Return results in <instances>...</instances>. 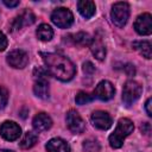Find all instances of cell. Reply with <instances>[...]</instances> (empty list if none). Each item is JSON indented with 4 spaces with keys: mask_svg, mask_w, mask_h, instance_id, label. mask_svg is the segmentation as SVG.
Segmentation results:
<instances>
[{
    "mask_svg": "<svg viewBox=\"0 0 152 152\" xmlns=\"http://www.w3.org/2000/svg\"><path fill=\"white\" fill-rule=\"evenodd\" d=\"M40 56L43 57L48 71L53 77L65 82V81H70L75 76L76 68L72 64V62L65 56H62L59 53H44V52H40Z\"/></svg>",
    "mask_w": 152,
    "mask_h": 152,
    "instance_id": "obj_1",
    "label": "cell"
},
{
    "mask_svg": "<svg viewBox=\"0 0 152 152\" xmlns=\"http://www.w3.org/2000/svg\"><path fill=\"white\" fill-rule=\"evenodd\" d=\"M134 129L133 122L127 118H121L118 121V126L115 131L109 135V145L113 148H119L122 146L124 140L126 137H128Z\"/></svg>",
    "mask_w": 152,
    "mask_h": 152,
    "instance_id": "obj_2",
    "label": "cell"
},
{
    "mask_svg": "<svg viewBox=\"0 0 152 152\" xmlns=\"http://www.w3.org/2000/svg\"><path fill=\"white\" fill-rule=\"evenodd\" d=\"M112 21L118 26V27H124L127 23V19L129 17V6L127 2H116L112 7L110 12Z\"/></svg>",
    "mask_w": 152,
    "mask_h": 152,
    "instance_id": "obj_3",
    "label": "cell"
},
{
    "mask_svg": "<svg viewBox=\"0 0 152 152\" xmlns=\"http://www.w3.org/2000/svg\"><path fill=\"white\" fill-rule=\"evenodd\" d=\"M142 88L135 81H127L122 89V101L126 106L133 104L141 95Z\"/></svg>",
    "mask_w": 152,
    "mask_h": 152,
    "instance_id": "obj_4",
    "label": "cell"
},
{
    "mask_svg": "<svg viewBox=\"0 0 152 152\" xmlns=\"http://www.w3.org/2000/svg\"><path fill=\"white\" fill-rule=\"evenodd\" d=\"M51 21L61 28H68L74 23V15L70 10L65 7H59L51 13Z\"/></svg>",
    "mask_w": 152,
    "mask_h": 152,
    "instance_id": "obj_5",
    "label": "cell"
},
{
    "mask_svg": "<svg viewBox=\"0 0 152 152\" xmlns=\"http://www.w3.org/2000/svg\"><path fill=\"white\" fill-rule=\"evenodd\" d=\"M65 120H66V126L68 128L70 129V132L75 133V134H81L84 132L86 129V124L83 121V119L81 118V115L74 110V109H70L68 113H66V116H65Z\"/></svg>",
    "mask_w": 152,
    "mask_h": 152,
    "instance_id": "obj_6",
    "label": "cell"
},
{
    "mask_svg": "<svg viewBox=\"0 0 152 152\" xmlns=\"http://www.w3.org/2000/svg\"><path fill=\"white\" fill-rule=\"evenodd\" d=\"M7 63L15 69H23L28 63V56L24 50H13L7 55Z\"/></svg>",
    "mask_w": 152,
    "mask_h": 152,
    "instance_id": "obj_7",
    "label": "cell"
},
{
    "mask_svg": "<svg viewBox=\"0 0 152 152\" xmlns=\"http://www.w3.org/2000/svg\"><path fill=\"white\" fill-rule=\"evenodd\" d=\"M0 134L4 139L8 141H14L20 137L21 129L14 121H5L0 126Z\"/></svg>",
    "mask_w": 152,
    "mask_h": 152,
    "instance_id": "obj_8",
    "label": "cell"
},
{
    "mask_svg": "<svg viewBox=\"0 0 152 152\" xmlns=\"http://www.w3.org/2000/svg\"><path fill=\"white\" fill-rule=\"evenodd\" d=\"M135 31L141 36H148L152 32V17L150 13L140 14L134 23Z\"/></svg>",
    "mask_w": 152,
    "mask_h": 152,
    "instance_id": "obj_9",
    "label": "cell"
},
{
    "mask_svg": "<svg viewBox=\"0 0 152 152\" xmlns=\"http://www.w3.org/2000/svg\"><path fill=\"white\" fill-rule=\"evenodd\" d=\"M90 121L99 129H108L113 124L110 115L103 110H95L90 116Z\"/></svg>",
    "mask_w": 152,
    "mask_h": 152,
    "instance_id": "obj_10",
    "label": "cell"
},
{
    "mask_svg": "<svg viewBox=\"0 0 152 152\" xmlns=\"http://www.w3.org/2000/svg\"><path fill=\"white\" fill-rule=\"evenodd\" d=\"M94 94L97 99H100L102 101H108L114 96L115 89H114V86L109 81H101L96 86Z\"/></svg>",
    "mask_w": 152,
    "mask_h": 152,
    "instance_id": "obj_11",
    "label": "cell"
},
{
    "mask_svg": "<svg viewBox=\"0 0 152 152\" xmlns=\"http://www.w3.org/2000/svg\"><path fill=\"white\" fill-rule=\"evenodd\" d=\"M34 20H36L34 14H33L31 11L25 10L21 14H19V15L14 19V21H13V24H12V31H14V30H20L21 27L27 26V25H32V24L34 23Z\"/></svg>",
    "mask_w": 152,
    "mask_h": 152,
    "instance_id": "obj_12",
    "label": "cell"
},
{
    "mask_svg": "<svg viewBox=\"0 0 152 152\" xmlns=\"http://www.w3.org/2000/svg\"><path fill=\"white\" fill-rule=\"evenodd\" d=\"M32 126L36 132H44L48 131L52 126V120L46 113H38L32 121Z\"/></svg>",
    "mask_w": 152,
    "mask_h": 152,
    "instance_id": "obj_13",
    "label": "cell"
},
{
    "mask_svg": "<svg viewBox=\"0 0 152 152\" xmlns=\"http://www.w3.org/2000/svg\"><path fill=\"white\" fill-rule=\"evenodd\" d=\"M45 148L48 152H70L69 144L61 138H53L49 140Z\"/></svg>",
    "mask_w": 152,
    "mask_h": 152,
    "instance_id": "obj_14",
    "label": "cell"
},
{
    "mask_svg": "<svg viewBox=\"0 0 152 152\" xmlns=\"http://www.w3.org/2000/svg\"><path fill=\"white\" fill-rule=\"evenodd\" d=\"M77 8H78V12L81 13V15L84 17L86 19L91 18L95 13V4L90 0L78 1L77 2Z\"/></svg>",
    "mask_w": 152,
    "mask_h": 152,
    "instance_id": "obj_15",
    "label": "cell"
},
{
    "mask_svg": "<svg viewBox=\"0 0 152 152\" xmlns=\"http://www.w3.org/2000/svg\"><path fill=\"white\" fill-rule=\"evenodd\" d=\"M33 93L36 96L40 99H48L50 90H49V83L48 81H36L33 86Z\"/></svg>",
    "mask_w": 152,
    "mask_h": 152,
    "instance_id": "obj_16",
    "label": "cell"
},
{
    "mask_svg": "<svg viewBox=\"0 0 152 152\" xmlns=\"http://www.w3.org/2000/svg\"><path fill=\"white\" fill-rule=\"evenodd\" d=\"M90 50L93 52V55L99 59V61H102L106 57V48L104 45L101 43V40L99 39H94L90 44Z\"/></svg>",
    "mask_w": 152,
    "mask_h": 152,
    "instance_id": "obj_17",
    "label": "cell"
},
{
    "mask_svg": "<svg viewBox=\"0 0 152 152\" xmlns=\"http://www.w3.org/2000/svg\"><path fill=\"white\" fill-rule=\"evenodd\" d=\"M133 48L135 50H138L145 58L150 59L152 57L151 55V43L148 40H139V42H134L133 43Z\"/></svg>",
    "mask_w": 152,
    "mask_h": 152,
    "instance_id": "obj_18",
    "label": "cell"
},
{
    "mask_svg": "<svg viewBox=\"0 0 152 152\" xmlns=\"http://www.w3.org/2000/svg\"><path fill=\"white\" fill-rule=\"evenodd\" d=\"M37 37L43 42H49L53 36V30L48 24H42L37 28Z\"/></svg>",
    "mask_w": 152,
    "mask_h": 152,
    "instance_id": "obj_19",
    "label": "cell"
},
{
    "mask_svg": "<svg viewBox=\"0 0 152 152\" xmlns=\"http://www.w3.org/2000/svg\"><path fill=\"white\" fill-rule=\"evenodd\" d=\"M37 140H38V137H37L36 133H33V132H26L25 135L23 137V139L20 140L19 145H20L21 148L28 150V148H31L32 146L36 145Z\"/></svg>",
    "mask_w": 152,
    "mask_h": 152,
    "instance_id": "obj_20",
    "label": "cell"
},
{
    "mask_svg": "<svg viewBox=\"0 0 152 152\" xmlns=\"http://www.w3.org/2000/svg\"><path fill=\"white\" fill-rule=\"evenodd\" d=\"M74 42L78 45L84 46V45H90L93 42V38L86 32H78L74 36Z\"/></svg>",
    "mask_w": 152,
    "mask_h": 152,
    "instance_id": "obj_21",
    "label": "cell"
},
{
    "mask_svg": "<svg viewBox=\"0 0 152 152\" xmlns=\"http://www.w3.org/2000/svg\"><path fill=\"white\" fill-rule=\"evenodd\" d=\"M101 148L100 142L95 139H88L83 142V150L84 152H99Z\"/></svg>",
    "mask_w": 152,
    "mask_h": 152,
    "instance_id": "obj_22",
    "label": "cell"
},
{
    "mask_svg": "<svg viewBox=\"0 0 152 152\" xmlns=\"http://www.w3.org/2000/svg\"><path fill=\"white\" fill-rule=\"evenodd\" d=\"M49 75H50V72L44 66H38L33 70V76H34L36 81H48Z\"/></svg>",
    "mask_w": 152,
    "mask_h": 152,
    "instance_id": "obj_23",
    "label": "cell"
},
{
    "mask_svg": "<svg viewBox=\"0 0 152 152\" xmlns=\"http://www.w3.org/2000/svg\"><path fill=\"white\" fill-rule=\"evenodd\" d=\"M75 101L77 104H87L90 101H93V96L86 91H78L75 97Z\"/></svg>",
    "mask_w": 152,
    "mask_h": 152,
    "instance_id": "obj_24",
    "label": "cell"
},
{
    "mask_svg": "<svg viewBox=\"0 0 152 152\" xmlns=\"http://www.w3.org/2000/svg\"><path fill=\"white\" fill-rule=\"evenodd\" d=\"M7 100H8V93L7 90L0 86V109H2L6 103H7Z\"/></svg>",
    "mask_w": 152,
    "mask_h": 152,
    "instance_id": "obj_25",
    "label": "cell"
},
{
    "mask_svg": "<svg viewBox=\"0 0 152 152\" xmlns=\"http://www.w3.org/2000/svg\"><path fill=\"white\" fill-rule=\"evenodd\" d=\"M83 71H84V74H87V75H91V74H94V71H95V66L93 65L91 62H84V63H83Z\"/></svg>",
    "mask_w": 152,
    "mask_h": 152,
    "instance_id": "obj_26",
    "label": "cell"
},
{
    "mask_svg": "<svg viewBox=\"0 0 152 152\" xmlns=\"http://www.w3.org/2000/svg\"><path fill=\"white\" fill-rule=\"evenodd\" d=\"M6 48H7V38L2 32H0V52L4 51Z\"/></svg>",
    "mask_w": 152,
    "mask_h": 152,
    "instance_id": "obj_27",
    "label": "cell"
},
{
    "mask_svg": "<svg viewBox=\"0 0 152 152\" xmlns=\"http://www.w3.org/2000/svg\"><path fill=\"white\" fill-rule=\"evenodd\" d=\"M125 71H126V74H127L128 76H134V74H135V68H134V65H132V64H126V65H125Z\"/></svg>",
    "mask_w": 152,
    "mask_h": 152,
    "instance_id": "obj_28",
    "label": "cell"
},
{
    "mask_svg": "<svg viewBox=\"0 0 152 152\" xmlns=\"http://www.w3.org/2000/svg\"><path fill=\"white\" fill-rule=\"evenodd\" d=\"M151 103H152V100H151V97H150V99H147V101H146V103H145V109H146V113H147L148 116L152 115V112H151Z\"/></svg>",
    "mask_w": 152,
    "mask_h": 152,
    "instance_id": "obj_29",
    "label": "cell"
},
{
    "mask_svg": "<svg viewBox=\"0 0 152 152\" xmlns=\"http://www.w3.org/2000/svg\"><path fill=\"white\" fill-rule=\"evenodd\" d=\"M2 2H4L7 7H15V6L19 5V1H18V0H14V1H11V0H10V1H8V0H4Z\"/></svg>",
    "mask_w": 152,
    "mask_h": 152,
    "instance_id": "obj_30",
    "label": "cell"
},
{
    "mask_svg": "<svg viewBox=\"0 0 152 152\" xmlns=\"http://www.w3.org/2000/svg\"><path fill=\"white\" fill-rule=\"evenodd\" d=\"M0 152H13L11 150H0Z\"/></svg>",
    "mask_w": 152,
    "mask_h": 152,
    "instance_id": "obj_31",
    "label": "cell"
}]
</instances>
